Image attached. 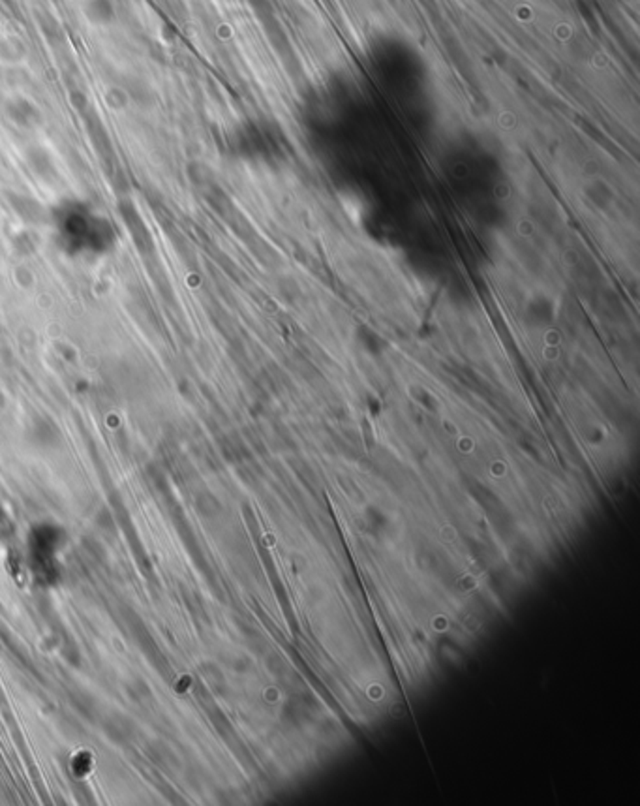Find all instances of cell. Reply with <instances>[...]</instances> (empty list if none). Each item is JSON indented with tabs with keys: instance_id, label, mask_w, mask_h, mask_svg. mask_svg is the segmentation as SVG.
<instances>
[{
	"instance_id": "cell-1",
	"label": "cell",
	"mask_w": 640,
	"mask_h": 806,
	"mask_svg": "<svg viewBox=\"0 0 640 806\" xmlns=\"http://www.w3.org/2000/svg\"><path fill=\"white\" fill-rule=\"evenodd\" d=\"M60 239L74 252H106L115 233L106 218L98 217L87 203L64 201L53 211Z\"/></svg>"
},
{
	"instance_id": "cell-2",
	"label": "cell",
	"mask_w": 640,
	"mask_h": 806,
	"mask_svg": "<svg viewBox=\"0 0 640 806\" xmlns=\"http://www.w3.org/2000/svg\"><path fill=\"white\" fill-rule=\"evenodd\" d=\"M85 18L95 25H109L115 21L117 8L113 0H87L83 6Z\"/></svg>"
},
{
	"instance_id": "cell-4",
	"label": "cell",
	"mask_w": 640,
	"mask_h": 806,
	"mask_svg": "<svg viewBox=\"0 0 640 806\" xmlns=\"http://www.w3.org/2000/svg\"><path fill=\"white\" fill-rule=\"evenodd\" d=\"M38 23H40V29L41 32H43V36H46V40H48L53 48H59L60 43H62V40H64V30H62L59 21H57L51 13H40Z\"/></svg>"
},
{
	"instance_id": "cell-3",
	"label": "cell",
	"mask_w": 640,
	"mask_h": 806,
	"mask_svg": "<svg viewBox=\"0 0 640 806\" xmlns=\"http://www.w3.org/2000/svg\"><path fill=\"white\" fill-rule=\"evenodd\" d=\"M8 113L10 117L19 124V126H32L38 121V109L30 102L19 98L8 104Z\"/></svg>"
},
{
	"instance_id": "cell-5",
	"label": "cell",
	"mask_w": 640,
	"mask_h": 806,
	"mask_svg": "<svg viewBox=\"0 0 640 806\" xmlns=\"http://www.w3.org/2000/svg\"><path fill=\"white\" fill-rule=\"evenodd\" d=\"M25 55H27V48H25L23 41L15 38V36H10V38H4V40L0 41V59L4 60V62L15 64V62L23 59Z\"/></svg>"
}]
</instances>
